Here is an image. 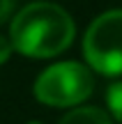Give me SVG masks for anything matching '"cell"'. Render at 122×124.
Masks as SVG:
<instances>
[{"mask_svg": "<svg viewBox=\"0 0 122 124\" xmlns=\"http://www.w3.org/2000/svg\"><path fill=\"white\" fill-rule=\"evenodd\" d=\"M83 55L90 69L104 76L122 74V9H108L90 23L83 37Z\"/></svg>", "mask_w": 122, "mask_h": 124, "instance_id": "3", "label": "cell"}, {"mask_svg": "<svg viewBox=\"0 0 122 124\" xmlns=\"http://www.w3.org/2000/svg\"><path fill=\"white\" fill-rule=\"evenodd\" d=\"M76 37L72 16L55 2H30L14 16L9 39L28 58H55L69 48Z\"/></svg>", "mask_w": 122, "mask_h": 124, "instance_id": "1", "label": "cell"}, {"mask_svg": "<svg viewBox=\"0 0 122 124\" xmlns=\"http://www.w3.org/2000/svg\"><path fill=\"white\" fill-rule=\"evenodd\" d=\"M12 51H14L12 39H7V37H2V35H0V64H5V62L9 60Z\"/></svg>", "mask_w": 122, "mask_h": 124, "instance_id": "6", "label": "cell"}, {"mask_svg": "<svg viewBox=\"0 0 122 124\" xmlns=\"http://www.w3.org/2000/svg\"><path fill=\"white\" fill-rule=\"evenodd\" d=\"M28 124H41V122H28Z\"/></svg>", "mask_w": 122, "mask_h": 124, "instance_id": "8", "label": "cell"}, {"mask_svg": "<svg viewBox=\"0 0 122 124\" xmlns=\"http://www.w3.org/2000/svg\"><path fill=\"white\" fill-rule=\"evenodd\" d=\"M58 124H113V122H111V117L106 115L101 108L78 106V108H74L72 113H67Z\"/></svg>", "mask_w": 122, "mask_h": 124, "instance_id": "4", "label": "cell"}, {"mask_svg": "<svg viewBox=\"0 0 122 124\" xmlns=\"http://www.w3.org/2000/svg\"><path fill=\"white\" fill-rule=\"evenodd\" d=\"M18 0H0V23L5 21V18L9 16V14L14 12V7H16Z\"/></svg>", "mask_w": 122, "mask_h": 124, "instance_id": "7", "label": "cell"}, {"mask_svg": "<svg viewBox=\"0 0 122 124\" xmlns=\"http://www.w3.org/2000/svg\"><path fill=\"white\" fill-rule=\"evenodd\" d=\"M95 90V76L90 67L81 62H58L37 76L35 97L37 101L53 108H72L83 103Z\"/></svg>", "mask_w": 122, "mask_h": 124, "instance_id": "2", "label": "cell"}, {"mask_svg": "<svg viewBox=\"0 0 122 124\" xmlns=\"http://www.w3.org/2000/svg\"><path fill=\"white\" fill-rule=\"evenodd\" d=\"M106 101H108L111 115L122 124V80H118V83H113L108 87V92H106Z\"/></svg>", "mask_w": 122, "mask_h": 124, "instance_id": "5", "label": "cell"}]
</instances>
